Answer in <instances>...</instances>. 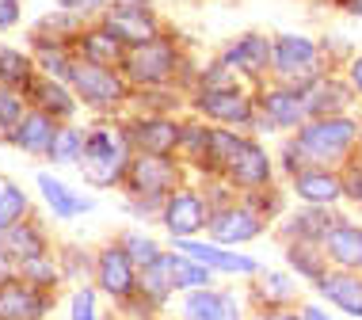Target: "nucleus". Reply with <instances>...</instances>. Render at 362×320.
Returning <instances> with one entry per match:
<instances>
[{
    "label": "nucleus",
    "instance_id": "nucleus-26",
    "mask_svg": "<svg viewBox=\"0 0 362 320\" xmlns=\"http://www.w3.org/2000/svg\"><path fill=\"white\" fill-rule=\"evenodd\" d=\"M317 286L325 290V297H328V302H336L344 313L362 316V283L355 275H325Z\"/></svg>",
    "mask_w": 362,
    "mask_h": 320
},
{
    "label": "nucleus",
    "instance_id": "nucleus-19",
    "mask_svg": "<svg viewBox=\"0 0 362 320\" xmlns=\"http://www.w3.org/2000/svg\"><path fill=\"white\" fill-rule=\"evenodd\" d=\"M263 114H267L275 126H305L309 119V111H305V100H301V92L298 88H271V92H263Z\"/></svg>",
    "mask_w": 362,
    "mask_h": 320
},
{
    "label": "nucleus",
    "instance_id": "nucleus-27",
    "mask_svg": "<svg viewBox=\"0 0 362 320\" xmlns=\"http://www.w3.org/2000/svg\"><path fill=\"white\" fill-rule=\"evenodd\" d=\"M336 225H339L336 213H328V210H298L290 218V232L298 240H309V244H325Z\"/></svg>",
    "mask_w": 362,
    "mask_h": 320
},
{
    "label": "nucleus",
    "instance_id": "nucleus-48",
    "mask_svg": "<svg viewBox=\"0 0 362 320\" xmlns=\"http://www.w3.org/2000/svg\"><path fill=\"white\" fill-rule=\"evenodd\" d=\"M358 145H362V130H358Z\"/></svg>",
    "mask_w": 362,
    "mask_h": 320
},
{
    "label": "nucleus",
    "instance_id": "nucleus-32",
    "mask_svg": "<svg viewBox=\"0 0 362 320\" xmlns=\"http://www.w3.org/2000/svg\"><path fill=\"white\" fill-rule=\"evenodd\" d=\"M23 218H27V195L16 183H4V191H0V232L19 225Z\"/></svg>",
    "mask_w": 362,
    "mask_h": 320
},
{
    "label": "nucleus",
    "instance_id": "nucleus-21",
    "mask_svg": "<svg viewBox=\"0 0 362 320\" xmlns=\"http://www.w3.org/2000/svg\"><path fill=\"white\" fill-rule=\"evenodd\" d=\"M42 313H46V302L31 286H23V283L0 286V320H38Z\"/></svg>",
    "mask_w": 362,
    "mask_h": 320
},
{
    "label": "nucleus",
    "instance_id": "nucleus-13",
    "mask_svg": "<svg viewBox=\"0 0 362 320\" xmlns=\"http://www.w3.org/2000/svg\"><path fill=\"white\" fill-rule=\"evenodd\" d=\"M180 122L172 119H156V114H149V119H138L126 130V138H130V145L138 153H175L180 149Z\"/></svg>",
    "mask_w": 362,
    "mask_h": 320
},
{
    "label": "nucleus",
    "instance_id": "nucleus-34",
    "mask_svg": "<svg viewBox=\"0 0 362 320\" xmlns=\"http://www.w3.org/2000/svg\"><path fill=\"white\" fill-rule=\"evenodd\" d=\"M175 286H183V290H202V286H210V267L206 263H199V259H180L175 263Z\"/></svg>",
    "mask_w": 362,
    "mask_h": 320
},
{
    "label": "nucleus",
    "instance_id": "nucleus-6",
    "mask_svg": "<svg viewBox=\"0 0 362 320\" xmlns=\"http://www.w3.org/2000/svg\"><path fill=\"white\" fill-rule=\"evenodd\" d=\"M126 179H130V191L134 195H156L160 198L164 191L175 187V179H180V168H175L172 153H138V157L130 160V168H126Z\"/></svg>",
    "mask_w": 362,
    "mask_h": 320
},
{
    "label": "nucleus",
    "instance_id": "nucleus-45",
    "mask_svg": "<svg viewBox=\"0 0 362 320\" xmlns=\"http://www.w3.org/2000/svg\"><path fill=\"white\" fill-rule=\"evenodd\" d=\"M305 320H328V316L320 313V309H313V305H309V309H305Z\"/></svg>",
    "mask_w": 362,
    "mask_h": 320
},
{
    "label": "nucleus",
    "instance_id": "nucleus-40",
    "mask_svg": "<svg viewBox=\"0 0 362 320\" xmlns=\"http://www.w3.org/2000/svg\"><path fill=\"white\" fill-rule=\"evenodd\" d=\"M19 23V0H0V31Z\"/></svg>",
    "mask_w": 362,
    "mask_h": 320
},
{
    "label": "nucleus",
    "instance_id": "nucleus-14",
    "mask_svg": "<svg viewBox=\"0 0 362 320\" xmlns=\"http://www.w3.org/2000/svg\"><path fill=\"white\" fill-rule=\"evenodd\" d=\"M290 179H293V191H298V198L309 202V206H328V202H336V198L347 195V191H344V179H339L336 172L320 168V164L293 172Z\"/></svg>",
    "mask_w": 362,
    "mask_h": 320
},
{
    "label": "nucleus",
    "instance_id": "nucleus-16",
    "mask_svg": "<svg viewBox=\"0 0 362 320\" xmlns=\"http://www.w3.org/2000/svg\"><path fill=\"white\" fill-rule=\"evenodd\" d=\"M301 100H305V111L309 119H328V114L344 111L351 103V92L355 88H344L336 81H309V84H298Z\"/></svg>",
    "mask_w": 362,
    "mask_h": 320
},
{
    "label": "nucleus",
    "instance_id": "nucleus-10",
    "mask_svg": "<svg viewBox=\"0 0 362 320\" xmlns=\"http://www.w3.org/2000/svg\"><path fill=\"white\" fill-rule=\"evenodd\" d=\"M263 232V221L252 213L248 206H221L218 213L210 218V237H214V244H244V240H256Z\"/></svg>",
    "mask_w": 362,
    "mask_h": 320
},
{
    "label": "nucleus",
    "instance_id": "nucleus-37",
    "mask_svg": "<svg viewBox=\"0 0 362 320\" xmlns=\"http://www.w3.org/2000/svg\"><path fill=\"white\" fill-rule=\"evenodd\" d=\"M73 320H95V297L92 290H81L73 297Z\"/></svg>",
    "mask_w": 362,
    "mask_h": 320
},
{
    "label": "nucleus",
    "instance_id": "nucleus-18",
    "mask_svg": "<svg viewBox=\"0 0 362 320\" xmlns=\"http://www.w3.org/2000/svg\"><path fill=\"white\" fill-rule=\"evenodd\" d=\"M54 138H57V126H54V119H50L46 111L23 114V119H19V126L8 134V141H12L16 149H23V153H50Z\"/></svg>",
    "mask_w": 362,
    "mask_h": 320
},
{
    "label": "nucleus",
    "instance_id": "nucleus-11",
    "mask_svg": "<svg viewBox=\"0 0 362 320\" xmlns=\"http://www.w3.org/2000/svg\"><path fill=\"white\" fill-rule=\"evenodd\" d=\"M103 27H107V35L119 38L126 50L160 38V35H156V19L149 16V8H115V12H107Z\"/></svg>",
    "mask_w": 362,
    "mask_h": 320
},
{
    "label": "nucleus",
    "instance_id": "nucleus-20",
    "mask_svg": "<svg viewBox=\"0 0 362 320\" xmlns=\"http://www.w3.org/2000/svg\"><path fill=\"white\" fill-rule=\"evenodd\" d=\"M35 100L38 111H46L50 119H73L76 114V95H73V84L65 81H35L31 92H27Z\"/></svg>",
    "mask_w": 362,
    "mask_h": 320
},
{
    "label": "nucleus",
    "instance_id": "nucleus-22",
    "mask_svg": "<svg viewBox=\"0 0 362 320\" xmlns=\"http://www.w3.org/2000/svg\"><path fill=\"white\" fill-rule=\"evenodd\" d=\"M76 57L84 61H95V65H122L126 61V46L119 42L115 35H107V27H92L76 38Z\"/></svg>",
    "mask_w": 362,
    "mask_h": 320
},
{
    "label": "nucleus",
    "instance_id": "nucleus-9",
    "mask_svg": "<svg viewBox=\"0 0 362 320\" xmlns=\"http://www.w3.org/2000/svg\"><path fill=\"white\" fill-rule=\"evenodd\" d=\"M221 172H225V179H229L233 187L256 191V187H267L271 183V157H267V149H259L256 141H240V149L233 153Z\"/></svg>",
    "mask_w": 362,
    "mask_h": 320
},
{
    "label": "nucleus",
    "instance_id": "nucleus-1",
    "mask_svg": "<svg viewBox=\"0 0 362 320\" xmlns=\"http://www.w3.org/2000/svg\"><path fill=\"white\" fill-rule=\"evenodd\" d=\"M358 138V122L355 119H339V114H328V119H317V122H305L298 130V141L286 145V168L290 176L301 168H313V164H332L339 160L344 153L355 145Z\"/></svg>",
    "mask_w": 362,
    "mask_h": 320
},
{
    "label": "nucleus",
    "instance_id": "nucleus-17",
    "mask_svg": "<svg viewBox=\"0 0 362 320\" xmlns=\"http://www.w3.org/2000/svg\"><path fill=\"white\" fill-rule=\"evenodd\" d=\"M221 61L229 65V69L244 73V76H259L271 65V42L263 35H244V38H237V42L225 50Z\"/></svg>",
    "mask_w": 362,
    "mask_h": 320
},
{
    "label": "nucleus",
    "instance_id": "nucleus-15",
    "mask_svg": "<svg viewBox=\"0 0 362 320\" xmlns=\"http://www.w3.org/2000/svg\"><path fill=\"white\" fill-rule=\"evenodd\" d=\"M138 263L130 259V251L126 248H103L100 251V267H95V275H100V286L107 294L115 297H130L134 286H138Z\"/></svg>",
    "mask_w": 362,
    "mask_h": 320
},
{
    "label": "nucleus",
    "instance_id": "nucleus-12",
    "mask_svg": "<svg viewBox=\"0 0 362 320\" xmlns=\"http://www.w3.org/2000/svg\"><path fill=\"white\" fill-rule=\"evenodd\" d=\"M175 248L183 251V256L199 259V263H206L210 271H225V275H256L259 263L252 256H237V251H225V244H202V240H191V237H180L175 240Z\"/></svg>",
    "mask_w": 362,
    "mask_h": 320
},
{
    "label": "nucleus",
    "instance_id": "nucleus-3",
    "mask_svg": "<svg viewBox=\"0 0 362 320\" xmlns=\"http://www.w3.org/2000/svg\"><path fill=\"white\" fill-rule=\"evenodd\" d=\"M69 84L88 107H115V103L126 100V81L122 76L115 73L111 65H95V61H84V57H73Z\"/></svg>",
    "mask_w": 362,
    "mask_h": 320
},
{
    "label": "nucleus",
    "instance_id": "nucleus-39",
    "mask_svg": "<svg viewBox=\"0 0 362 320\" xmlns=\"http://www.w3.org/2000/svg\"><path fill=\"white\" fill-rule=\"evenodd\" d=\"M57 4L73 16H92V12H100V8H107V0H57Z\"/></svg>",
    "mask_w": 362,
    "mask_h": 320
},
{
    "label": "nucleus",
    "instance_id": "nucleus-24",
    "mask_svg": "<svg viewBox=\"0 0 362 320\" xmlns=\"http://www.w3.org/2000/svg\"><path fill=\"white\" fill-rule=\"evenodd\" d=\"M187 316L191 320H240V309L229 294H210V290H199V294L187 297Z\"/></svg>",
    "mask_w": 362,
    "mask_h": 320
},
{
    "label": "nucleus",
    "instance_id": "nucleus-2",
    "mask_svg": "<svg viewBox=\"0 0 362 320\" xmlns=\"http://www.w3.org/2000/svg\"><path fill=\"white\" fill-rule=\"evenodd\" d=\"M130 138L126 130H111V126H100V130L84 134V172L95 187H115L126 168H130Z\"/></svg>",
    "mask_w": 362,
    "mask_h": 320
},
{
    "label": "nucleus",
    "instance_id": "nucleus-43",
    "mask_svg": "<svg viewBox=\"0 0 362 320\" xmlns=\"http://www.w3.org/2000/svg\"><path fill=\"white\" fill-rule=\"evenodd\" d=\"M115 8H149V0H115Z\"/></svg>",
    "mask_w": 362,
    "mask_h": 320
},
{
    "label": "nucleus",
    "instance_id": "nucleus-5",
    "mask_svg": "<svg viewBox=\"0 0 362 320\" xmlns=\"http://www.w3.org/2000/svg\"><path fill=\"white\" fill-rule=\"evenodd\" d=\"M175 65H180L175 46L168 42V38H153V42L134 46V50L126 54L122 69L134 84H164L175 73Z\"/></svg>",
    "mask_w": 362,
    "mask_h": 320
},
{
    "label": "nucleus",
    "instance_id": "nucleus-42",
    "mask_svg": "<svg viewBox=\"0 0 362 320\" xmlns=\"http://www.w3.org/2000/svg\"><path fill=\"white\" fill-rule=\"evenodd\" d=\"M351 88L362 95V57H355V61H351Z\"/></svg>",
    "mask_w": 362,
    "mask_h": 320
},
{
    "label": "nucleus",
    "instance_id": "nucleus-29",
    "mask_svg": "<svg viewBox=\"0 0 362 320\" xmlns=\"http://www.w3.org/2000/svg\"><path fill=\"white\" fill-rule=\"evenodd\" d=\"M0 237H4V256H16V259H38L46 251V240H42V232H38L35 225H23V221H19V225H12L8 232H0Z\"/></svg>",
    "mask_w": 362,
    "mask_h": 320
},
{
    "label": "nucleus",
    "instance_id": "nucleus-44",
    "mask_svg": "<svg viewBox=\"0 0 362 320\" xmlns=\"http://www.w3.org/2000/svg\"><path fill=\"white\" fill-rule=\"evenodd\" d=\"M8 283V259H4V251H0V286Z\"/></svg>",
    "mask_w": 362,
    "mask_h": 320
},
{
    "label": "nucleus",
    "instance_id": "nucleus-31",
    "mask_svg": "<svg viewBox=\"0 0 362 320\" xmlns=\"http://www.w3.org/2000/svg\"><path fill=\"white\" fill-rule=\"evenodd\" d=\"M54 164H81L84 160V134L76 126H57V138L46 153Z\"/></svg>",
    "mask_w": 362,
    "mask_h": 320
},
{
    "label": "nucleus",
    "instance_id": "nucleus-8",
    "mask_svg": "<svg viewBox=\"0 0 362 320\" xmlns=\"http://www.w3.org/2000/svg\"><path fill=\"white\" fill-rule=\"evenodd\" d=\"M210 206L202 202V195L194 191H172L164 198V210H160V221L172 237H194L202 225H210Z\"/></svg>",
    "mask_w": 362,
    "mask_h": 320
},
{
    "label": "nucleus",
    "instance_id": "nucleus-36",
    "mask_svg": "<svg viewBox=\"0 0 362 320\" xmlns=\"http://www.w3.org/2000/svg\"><path fill=\"white\" fill-rule=\"evenodd\" d=\"M122 248L130 251V259H134V263H138V267L153 263V259L160 256V248H156V240H153V237H145V232H130Z\"/></svg>",
    "mask_w": 362,
    "mask_h": 320
},
{
    "label": "nucleus",
    "instance_id": "nucleus-38",
    "mask_svg": "<svg viewBox=\"0 0 362 320\" xmlns=\"http://www.w3.org/2000/svg\"><path fill=\"white\" fill-rule=\"evenodd\" d=\"M263 294L286 297V294H290V278H286V275H275V271H267V275H263Z\"/></svg>",
    "mask_w": 362,
    "mask_h": 320
},
{
    "label": "nucleus",
    "instance_id": "nucleus-47",
    "mask_svg": "<svg viewBox=\"0 0 362 320\" xmlns=\"http://www.w3.org/2000/svg\"><path fill=\"white\" fill-rule=\"evenodd\" d=\"M267 320H298V316H290V313H279V316H267Z\"/></svg>",
    "mask_w": 362,
    "mask_h": 320
},
{
    "label": "nucleus",
    "instance_id": "nucleus-41",
    "mask_svg": "<svg viewBox=\"0 0 362 320\" xmlns=\"http://www.w3.org/2000/svg\"><path fill=\"white\" fill-rule=\"evenodd\" d=\"M344 191H347L351 198H358V202H362V168H358V164L351 168V176H347V183H344Z\"/></svg>",
    "mask_w": 362,
    "mask_h": 320
},
{
    "label": "nucleus",
    "instance_id": "nucleus-7",
    "mask_svg": "<svg viewBox=\"0 0 362 320\" xmlns=\"http://www.w3.org/2000/svg\"><path fill=\"white\" fill-rule=\"evenodd\" d=\"M194 107H199V114L218 119L221 126H248L252 119H256L252 100L240 88H202L199 95H194Z\"/></svg>",
    "mask_w": 362,
    "mask_h": 320
},
{
    "label": "nucleus",
    "instance_id": "nucleus-33",
    "mask_svg": "<svg viewBox=\"0 0 362 320\" xmlns=\"http://www.w3.org/2000/svg\"><path fill=\"white\" fill-rule=\"evenodd\" d=\"M290 263L298 267L305 278H313V283H320V278H325V259L313 251L309 240H298V244H290Z\"/></svg>",
    "mask_w": 362,
    "mask_h": 320
},
{
    "label": "nucleus",
    "instance_id": "nucleus-35",
    "mask_svg": "<svg viewBox=\"0 0 362 320\" xmlns=\"http://www.w3.org/2000/svg\"><path fill=\"white\" fill-rule=\"evenodd\" d=\"M19 119H23V103H19V95L0 84V141H8V134L19 126Z\"/></svg>",
    "mask_w": 362,
    "mask_h": 320
},
{
    "label": "nucleus",
    "instance_id": "nucleus-4",
    "mask_svg": "<svg viewBox=\"0 0 362 320\" xmlns=\"http://www.w3.org/2000/svg\"><path fill=\"white\" fill-rule=\"evenodd\" d=\"M317 46H313V38L305 35H279L275 42H271V69H275L282 81L290 84H305L317 76Z\"/></svg>",
    "mask_w": 362,
    "mask_h": 320
},
{
    "label": "nucleus",
    "instance_id": "nucleus-46",
    "mask_svg": "<svg viewBox=\"0 0 362 320\" xmlns=\"http://www.w3.org/2000/svg\"><path fill=\"white\" fill-rule=\"evenodd\" d=\"M347 8H351L355 16H362V0H347Z\"/></svg>",
    "mask_w": 362,
    "mask_h": 320
},
{
    "label": "nucleus",
    "instance_id": "nucleus-23",
    "mask_svg": "<svg viewBox=\"0 0 362 320\" xmlns=\"http://www.w3.org/2000/svg\"><path fill=\"white\" fill-rule=\"evenodd\" d=\"M38 191H42L46 206H50L57 218H76V213H88V210H92V198L76 195L73 187H65L62 179H54L50 172H42V176H38Z\"/></svg>",
    "mask_w": 362,
    "mask_h": 320
},
{
    "label": "nucleus",
    "instance_id": "nucleus-28",
    "mask_svg": "<svg viewBox=\"0 0 362 320\" xmlns=\"http://www.w3.org/2000/svg\"><path fill=\"white\" fill-rule=\"evenodd\" d=\"M175 263H180L175 256H156L153 263H145V271L138 275L141 278V290L153 297V302H164V297H168V290L175 286Z\"/></svg>",
    "mask_w": 362,
    "mask_h": 320
},
{
    "label": "nucleus",
    "instance_id": "nucleus-25",
    "mask_svg": "<svg viewBox=\"0 0 362 320\" xmlns=\"http://www.w3.org/2000/svg\"><path fill=\"white\" fill-rule=\"evenodd\" d=\"M325 248H328V256L336 259V263L362 267V229L358 225H344V221H339V225L328 232Z\"/></svg>",
    "mask_w": 362,
    "mask_h": 320
},
{
    "label": "nucleus",
    "instance_id": "nucleus-49",
    "mask_svg": "<svg viewBox=\"0 0 362 320\" xmlns=\"http://www.w3.org/2000/svg\"><path fill=\"white\" fill-rule=\"evenodd\" d=\"M0 191H4V183H0Z\"/></svg>",
    "mask_w": 362,
    "mask_h": 320
},
{
    "label": "nucleus",
    "instance_id": "nucleus-30",
    "mask_svg": "<svg viewBox=\"0 0 362 320\" xmlns=\"http://www.w3.org/2000/svg\"><path fill=\"white\" fill-rule=\"evenodd\" d=\"M0 84L12 92H31V57H23L19 50L0 46Z\"/></svg>",
    "mask_w": 362,
    "mask_h": 320
}]
</instances>
